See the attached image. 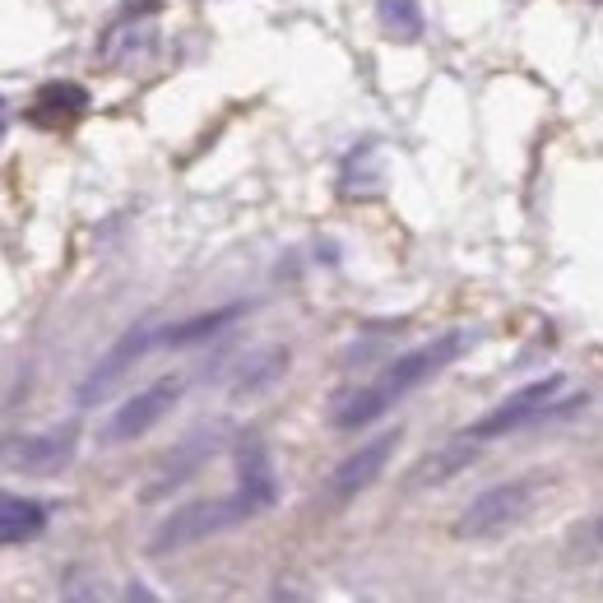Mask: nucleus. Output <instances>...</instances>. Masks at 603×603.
I'll return each instance as SVG.
<instances>
[{"mask_svg": "<svg viewBox=\"0 0 603 603\" xmlns=\"http://www.w3.org/2000/svg\"><path fill=\"white\" fill-rule=\"evenodd\" d=\"M464 343H469V339H464V330H445L441 339L418 343V349L400 353L372 386H357V390L343 394V400L335 404V413H330V423L339 427V432H353V427L376 423L381 413H390V404H400L404 394H413L423 381H432L441 367H451V362L464 353Z\"/></svg>", "mask_w": 603, "mask_h": 603, "instance_id": "1", "label": "nucleus"}, {"mask_svg": "<svg viewBox=\"0 0 603 603\" xmlns=\"http://www.w3.org/2000/svg\"><path fill=\"white\" fill-rule=\"evenodd\" d=\"M255 515H265V506L255 502L251 492H241V488L228 492V497H204V502H191V506L172 511L167 520L153 529L149 553H159V557L181 553V548L214 539V533H223V529H237V525L255 520Z\"/></svg>", "mask_w": 603, "mask_h": 603, "instance_id": "2", "label": "nucleus"}, {"mask_svg": "<svg viewBox=\"0 0 603 603\" xmlns=\"http://www.w3.org/2000/svg\"><path fill=\"white\" fill-rule=\"evenodd\" d=\"M562 376H543V381H529L520 390H511L502 404H497L492 413H482V418L469 427V441H497V437H511V432H520V427H533V423H543V418H562V413H571L585 404V394L580 400H557L562 394Z\"/></svg>", "mask_w": 603, "mask_h": 603, "instance_id": "3", "label": "nucleus"}, {"mask_svg": "<svg viewBox=\"0 0 603 603\" xmlns=\"http://www.w3.org/2000/svg\"><path fill=\"white\" fill-rule=\"evenodd\" d=\"M533 497H539V478H506L478 492L455 520V539H497V533L515 529L529 515Z\"/></svg>", "mask_w": 603, "mask_h": 603, "instance_id": "4", "label": "nucleus"}, {"mask_svg": "<svg viewBox=\"0 0 603 603\" xmlns=\"http://www.w3.org/2000/svg\"><path fill=\"white\" fill-rule=\"evenodd\" d=\"M177 400H181V381H177V376H163V381H153V386H145V390H135L130 400L108 418V427H102V445L140 441L145 432H153V427H159V423L167 418Z\"/></svg>", "mask_w": 603, "mask_h": 603, "instance_id": "5", "label": "nucleus"}, {"mask_svg": "<svg viewBox=\"0 0 603 603\" xmlns=\"http://www.w3.org/2000/svg\"><path fill=\"white\" fill-rule=\"evenodd\" d=\"M394 445H400V432H381V437L362 441L353 455H343V460L335 464L330 482H325V497H330V506H349L353 497L367 492L372 482L386 474V464H390V455H394Z\"/></svg>", "mask_w": 603, "mask_h": 603, "instance_id": "6", "label": "nucleus"}, {"mask_svg": "<svg viewBox=\"0 0 603 603\" xmlns=\"http://www.w3.org/2000/svg\"><path fill=\"white\" fill-rule=\"evenodd\" d=\"M149 343H153V325L140 321V325H130L126 335H121L108 353L98 357V367L79 381V404H98L102 394H112V386L126 381V372L149 353Z\"/></svg>", "mask_w": 603, "mask_h": 603, "instance_id": "7", "label": "nucleus"}, {"mask_svg": "<svg viewBox=\"0 0 603 603\" xmlns=\"http://www.w3.org/2000/svg\"><path fill=\"white\" fill-rule=\"evenodd\" d=\"M75 451H79V423L71 418V423L47 427L38 437H24L20 445H10V464L24 474H56L75 460Z\"/></svg>", "mask_w": 603, "mask_h": 603, "instance_id": "8", "label": "nucleus"}, {"mask_svg": "<svg viewBox=\"0 0 603 603\" xmlns=\"http://www.w3.org/2000/svg\"><path fill=\"white\" fill-rule=\"evenodd\" d=\"M237 488L251 492L265 511L279 502V478H274V460L265 451V441H255V437L241 441V451H237Z\"/></svg>", "mask_w": 603, "mask_h": 603, "instance_id": "9", "label": "nucleus"}, {"mask_svg": "<svg viewBox=\"0 0 603 603\" xmlns=\"http://www.w3.org/2000/svg\"><path fill=\"white\" fill-rule=\"evenodd\" d=\"M47 520H51V511H47V502H38V497L5 492V502H0V539H5V548L33 543L47 529Z\"/></svg>", "mask_w": 603, "mask_h": 603, "instance_id": "10", "label": "nucleus"}, {"mask_svg": "<svg viewBox=\"0 0 603 603\" xmlns=\"http://www.w3.org/2000/svg\"><path fill=\"white\" fill-rule=\"evenodd\" d=\"M214 451H218V427H214V432H196V437H186V441L177 445V455H167L163 474H159V482L149 488V497H159V492H167V488H177V482H186V478H191Z\"/></svg>", "mask_w": 603, "mask_h": 603, "instance_id": "11", "label": "nucleus"}, {"mask_svg": "<svg viewBox=\"0 0 603 603\" xmlns=\"http://www.w3.org/2000/svg\"><path fill=\"white\" fill-rule=\"evenodd\" d=\"M247 312L241 302H228V306H214V312H200L191 321H181V325H172V330H163V343L167 349H191V343H204V339H214L218 330H228V325Z\"/></svg>", "mask_w": 603, "mask_h": 603, "instance_id": "12", "label": "nucleus"}, {"mask_svg": "<svg viewBox=\"0 0 603 603\" xmlns=\"http://www.w3.org/2000/svg\"><path fill=\"white\" fill-rule=\"evenodd\" d=\"M474 445H478V441H469V437H460V441H451V445H441L437 455H427V460L418 464V469L409 474V482H413V488H441V482H451V478L464 469V464L474 460Z\"/></svg>", "mask_w": 603, "mask_h": 603, "instance_id": "13", "label": "nucleus"}, {"mask_svg": "<svg viewBox=\"0 0 603 603\" xmlns=\"http://www.w3.org/2000/svg\"><path fill=\"white\" fill-rule=\"evenodd\" d=\"M376 20L390 42H418L427 28L418 0H376Z\"/></svg>", "mask_w": 603, "mask_h": 603, "instance_id": "14", "label": "nucleus"}, {"mask_svg": "<svg viewBox=\"0 0 603 603\" xmlns=\"http://www.w3.org/2000/svg\"><path fill=\"white\" fill-rule=\"evenodd\" d=\"M84 108H89V93H84L79 84H47V89L38 93V108H33V121H47V112L79 116ZM51 126H56V121H51Z\"/></svg>", "mask_w": 603, "mask_h": 603, "instance_id": "15", "label": "nucleus"}, {"mask_svg": "<svg viewBox=\"0 0 603 603\" xmlns=\"http://www.w3.org/2000/svg\"><path fill=\"white\" fill-rule=\"evenodd\" d=\"M269 603H316V594L306 590L302 580L279 576V580H274V590H269Z\"/></svg>", "mask_w": 603, "mask_h": 603, "instance_id": "16", "label": "nucleus"}, {"mask_svg": "<svg viewBox=\"0 0 603 603\" xmlns=\"http://www.w3.org/2000/svg\"><path fill=\"white\" fill-rule=\"evenodd\" d=\"M65 603H102V599H98V590H89V585L75 580L71 590H65Z\"/></svg>", "mask_w": 603, "mask_h": 603, "instance_id": "17", "label": "nucleus"}, {"mask_svg": "<svg viewBox=\"0 0 603 603\" xmlns=\"http://www.w3.org/2000/svg\"><path fill=\"white\" fill-rule=\"evenodd\" d=\"M126 603H159V599H153V590H149V585L130 580V585H126Z\"/></svg>", "mask_w": 603, "mask_h": 603, "instance_id": "18", "label": "nucleus"}, {"mask_svg": "<svg viewBox=\"0 0 603 603\" xmlns=\"http://www.w3.org/2000/svg\"><path fill=\"white\" fill-rule=\"evenodd\" d=\"M594 5H603V0H594Z\"/></svg>", "mask_w": 603, "mask_h": 603, "instance_id": "19", "label": "nucleus"}]
</instances>
